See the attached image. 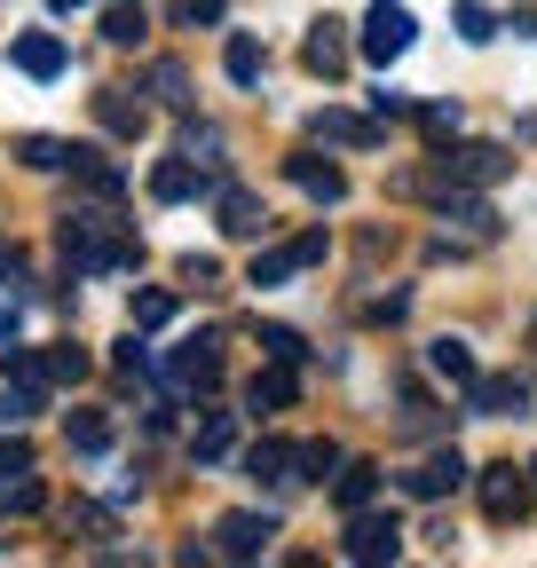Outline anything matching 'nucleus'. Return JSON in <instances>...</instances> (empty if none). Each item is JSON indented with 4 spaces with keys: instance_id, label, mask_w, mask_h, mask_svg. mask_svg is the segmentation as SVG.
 I'll return each instance as SVG.
<instances>
[{
    "instance_id": "obj_1",
    "label": "nucleus",
    "mask_w": 537,
    "mask_h": 568,
    "mask_svg": "<svg viewBox=\"0 0 537 568\" xmlns=\"http://www.w3.org/2000/svg\"><path fill=\"white\" fill-rule=\"evenodd\" d=\"M55 245H63V261H72L80 276H111V268H134L143 261V245L126 237V222L111 205H72L55 222Z\"/></svg>"
},
{
    "instance_id": "obj_2",
    "label": "nucleus",
    "mask_w": 537,
    "mask_h": 568,
    "mask_svg": "<svg viewBox=\"0 0 537 568\" xmlns=\"http://www.w3.org/2000/svg\"><path fill=\"white\" fill-rule=\"evenodd\" d=\"M483 489V514L490 521H529V506H537V481H529V466H483V474H466Z\"/></svg>"
},
{
    "instance_id": "obj_3",
    "label": "nucleus",
    "mask_w": 537,
    "mask_h": 568,
    "mask_svg": "<svg viewBox=\"0 0 537 568\" xmlns=\"http://www.w3.org/2000/svg\"><path fill=\"white\" fill-rule=\"evenodd\" d=\"M332 253V237L324 230H301V237H285V245H268V253H253V268H245V284H285V276H301V268H316Z\"/></svg>"
},
{
    "instance_id": "obj_4",
    "label": "nucleus",
    "mask_w": 537,
    "mask_h": 568,
    "mask_svg": "<svg viewBox=\"0 0 537 568\" xmlns=\"http://www.w3.org/2000/svg\"><path fill=\"white\" fill-rule=\"evenodd\" d=\"M466 403H475L483 418H529L537 410V379H521V372H475V379H466Z\"/></svg>"
},
{
    "instance_id": "obj_5",
    "label": "nucleus",
    "mask_w": 537,
    "mask_h": 568,
    "mask_svg": "<svg viewBox=\"0 0 537 568\" xmlns=\"http://www.w3.org/2000/svg\"><path fill=\"white\" fill-rule=\"evenodd\" d=\"M412 40H419V24H412L403 0H372V9H364V55H372V63H395Z\"/></svg>"
},
{
    "instance_id": "obj_6",
    "label": "nucleus",
    "mask_w": 537,
    "mask_h": 568,
    "mask_svg": "<svg viewBox=\"0 0 537 568\" xmlns=\"http://www.w3.org/2000/svg\"><path fill=\"white\" fill-rule=\"evenodd\" d=\"M466 474H475V466H466V458H458V450L443 443V450H427L419 466H403L395 481H403V497H419V506H435V497H450V489H458Z\"/></svg>"
},
{
    "instance_id": "obj_7",
    "label": "nucleus",
    "mask_w": 537,
    "mask_h": 568,
    "mask_svg": "<svg viewBox=\"0 0 537 568\" xmlns=\"http://www.w3.org/2000/svg\"><path fill=\"white\" fill-rule=\"evenodd\" d=\"M341 552H348V560H364V568H372V560H395V552H403V521H395V514L356 506V514H348V545H341Z\"/></svg>"
},
{
    "instance_id": "obj_8",
    "label": "nucleus",
    "mask_w": 537,
    "mask_h": 568,
    "mask_svg": "<svg viewBox=\"0 0 537 568\" xmlns=\"http://www.w3.org/2000/svg\"><path fill=\"white\" fill-rule=\"evenodd\" d=\"M268 537H277V521H268V514H222V521H214V552H222V560H261Z\"/></svg>"
},
{
    "instance_id": "obj_9",
    "label": "nucleus",
    "mask_w": 537,
    "mask_h": 568,
    "mask_svg": "<svg viewBox=\"0 0 537 568\" xmlns=\"http://www.w3.org/2000/svg\"><path fill=\"white\" fill-rule=\"evenodd\" d=\"M435 166H443V182H475V190H483V182H498L514 159L498 151V142H458V151H443Z\"/></svg>"
},
{
    "instance_id": "obj_10",
    "label": "nucleus",
    "mask_w": 537,
    "mask_h": 568,
    "mask_svg": "<svg viewBox=\"0 0 537 568\" xmlns=\"http://www.w3.org/2000/svg\"><path fill=\"white\" fill-rule=\"evenodd\" d=\"M285 182L301 190V197H316V205H341L348 197V174L332 166V159H316V151H301V159H285Z\"/></svg>"
},
{
    "instance_id": "obj_11",
    "label": "nucleus",
    "mask_w": 537,
    "mask_h": 568,
    "mask_svg": "<svg viewBox=\"0 0 537 568\" xmlns=\"http://www.w3.org/2000/svg\"><path fill=\"white\" fill-rule=\"evenodd\" d=\"M95 119H103L119 142H143V134H151V103L134 95V88H103V95H95Z\"/></svg>"
},
{
    "instance_id": "obj_12",
    "label": "nucleus",
    "mask_w": 537,
    "mask_h": 568,
    "mask_svg": "<svg viewBox=\"0 0 537 568\" xmlns=\"http://www.w3.org/2000/svg\"><path fill=\"white\" fill-rule=\"evenodd\" d=\"M206 190H214V174L197 166V159H159V166H151V197H159V205H182V197H206Z\"/></svg>"
},
{
    "instance_id": "obj_13",
    "label": "nucleus",
    "mask_w": 537,
    "mask_h": 568,
    "mask_svg": "<svg viewBox=\"0 0 537 568\" xmlns=\"http://www.w3.org/2000/svg\"><path fill=\"white\" fill-rule=\"evenodd\" d=\"M166 379H174V387H197V395H206V387L222 379V355H214V339H182V347L166 355Z\"/></svg>"
},
{
    "instance_id": "obj_14",
    "label": "nucleus",
    "mask_w": 537,
    "mask_h": 568,
    "mask_svg": "<svg viewBox=\"0 0 537 568\" xmlns=\"http://www.w3.org/2000/svg\"><path fill=\"white\" fill-rule=\"evenodd\" d=\"M341 32H348V24H332V17H324V24H308L301 63L316 71V80H341V71H348V40H341Z\"/></svg>"
},
{
    "instance_id": "obj_15",
    "label": "nucleus",
    "mask_w": 537,
    "mask_h": 568,
    "mask_svg": "<svg viewBox=\"0 0 537 568\" xmlns=\"http://www.w3.org/2000/svg\"><path fill=\"white\" fill-rule=\"evenodd\" d=\"M214 213H222V237H268V205L253 190H222Z\"/></svg>"
},
{
    "instance_id": "obj_16",
    "label": "nucleus",
    "mask_w": 537,
    "mask_h": 568,
    "mask_svg": "<svg viewBox=\"0 0 537 568\" xmlns=\"http://www.w3.org/2000/svg\"><path fill=\"white\" fill-rule=\"evenodd\" d=\"M63 529H72L80 545H95V552H111L119 514H111V506H95V497H72V506H63Z\"/></svg>"
},
{
    "instance_id": "obj_17",
    "label": "nucleus",
    "mask_w": 537,
    "mask_h": 568,
    "mask_svg": "<svg viewBox=\"0 0 537 568\" xmlns=\"http://www.w3.org/2000/svg\"><path fill=\"white\" fill-rule=\"evenodd\" d=\"M17 71H24V80H63V40L55 32H17Z\"/></svg>"
},
{
    "instance_id": "obj_18",
    "label": "nucleus",
    "mask_w": 537,
    "mask_h": 568,
    "mask_svg": "<svg viewBox=\"0 0 537 568\" xmlns=\"http://www.w3.org/2000/svg\"><path fill=\"white\" fill-rule=\"evenodd\" d=\"M372 497H379V466H372V458H348V466H332V506H341V514L372 506Z\"/></svg>"
},
{
    "instance_id": "obj_19",
    "label": "nucleus",
    "mask_w": 537,
    "mask_h": 568,
    "mask_svg": "<svg viewBox=\"0 0 537 568\" xmlns=\"http://www.w3.org/2000/svg\"><path fill=\"white\" fill-rule=\"evenodd\" d=\"M308 126H316V142H348V151H372V142H379V126H372V119H356V111H332V103H324Z\"/></svg>"
},
{
    "instance_id": "obj_20",
    "label": "nucleus",
    "mask_w": 537,
    "mask_h": 568,
    "mask_svg": "<svg viewBox=\"0 0 537 568\" xmlns=\"http://www.w3.org/2000/svg\"><path fill=\"white\" fill-rule=\"evenodd\" d=\"M245 474H253V481H268V489H293V443L261 435V443L245 450Z\"/></svg>"
},
{
    "instance_id": "obj_21",
    "label": "nucleus",
    "mask_w": 537,
    "mask_h": 568,
    "mask_svg": "<svg viewBox=\"0 0 537 568\" xmlns=\"http://www.w3.org/2000/svg\"><path fill=\"white\" fill-rule=\"evenodd\" d=\"M293 395H301V379H293V364H261V372L245 379V403H253V410H285Z\"/></svg>"
},
{
    "instance_id": "obj_22",
    "label": "nucleus",
    "mask_w": 537,
    "mask_h": 568,
    "mask_svg": "<svg viewBox=\"0 0 537 568\" xmlns=\"http://www.w3.org/2000/svg\"><path fill=\"white\" fill-rule=\"evenodd\" d=\"M435 213H443V230H466V237H498V213H490L483 197H443Z\"/></svg>"
},
{
    "instance_id": "obj_23",
    "label": "nucleus",
    "mask_w": 537,
    "mask_h": 568,
    "mask_svg": "<svg viewBox=\"0 0 537 568\" xmlns=\"http://www.w3.org/2000/svg\"><path fill=\"white\" fill-rule=\"evenodd\" d=\"M222 71H230L237 88H261V71H268L261 40H253V32H230V48H222Z\"/></svg>"
},
{
    "instance_id": "obj_24",
    "label": "nucleus",
    "mask_w": 537,
    "mask_h": 568,
    "mask_svg": "<svg viewBox=\"0 0 537 568\" xmlns=\"http://www.w3.org/2000/svg\"><path fill=\"white\" fill-rule=\"evenodd\" d=\"M72 174H80V182H88L95 197H119V190H126V174H119V166H111L103 151H88V142H72Z\"/></svg>"
},
{
    "instance_id": "obj_25",
    "label": "nucleus",
    "mask_w": 537,
    "mask_h": 568,
    "mask_svg": "<svg viewBox=\"0 0 537 568\" xmlns=\"http://www.w3.org/2000/svg\"><path fill=\"white\" fill-rule=\"evenodd\" d=\"M230 443H237V426H230V410H206V418H197V435H190V458H230Z\"/></svg>"
},
{
    "instance_id": "obj_26",
    "label": "nucleus",
    "mask_w": 537,
    "mask_h": 568,
    "mask_svg": "<svg viewBox=\"0 0 537 568\" xmlns=\"http://www.w3.org/2000/svg\"><path fill=\"white\" fill-rule=\"evenodd\" d=\"M48 506V489H40V474L24 466V474H0V514H40Z\"/></svg>"
},
{
    "instance_id": "obj_27",
    "label": "nucleus",
    "mask_w": 537,
    "mask_h": 568,
    "mask_svg": "<svg viewBox=\"0 0 537 568\" xmlns=\"http://www.w3.org/2000/svg\"><path fill=\"white\" fill-rule=\"evenodd\" d=\"M17 159H24L32 174H63V166H72V142H55V134H24V142H17Z\"/></svg>"
},
{
    "instance_id": "obj_28",
    "label": "nucleus",
    "mask_w": 537,
    "mask_h": 568,
    "mask_svg": "<svg viewBox=\"0 0 537 568\" xmlns=\"http://www.w3.org/2000/svg\"><path fill=\"white\" fill-rule=\"evenodd\" d=\"M427 364H435V379H450V387H466V379H475V355H466V339H450V332L427 347Z\"/></svg>"
},
{
    "instance_id": "obj_29",
    "label": "nucleus",
    "mask_w": 537,
    "mask_h": 568,
    "mask_svg": "<svg viewBox=\"0 0 537 568\" xmlns=\"http://www.w3.org/2000/svg\"><path fill=\"white\" fill-rule=\"evenodd\" d=\"M63 443H72V450H111V410H72V426H63Z\"/></svg>"
},
{
    "instance_id": "obj_30",
    "label": "nucleus",
    "mask_w": 537,
    "mask_h": 568,
    "mask_svg": "<svg viewBox=\"0 0 537 568\" xmlns=\"http://www.w3.org/2000/svg\"><path fill=\"white\" fill-rule=\"evenodd\" d=\"M126 316H134V332H159V324H174V293H159V284H143V293L126 301Z\"/></svg>"
},
{
    "instance_id": "obj_31",
    "label": "nucleus",
    "mask_w": 537,
    "mask_h": 568,
    "mask_svg": "<svg viewBox=\"0 0 537 568\" xmlns=\"http://www.w3.org/2000/svg\"><path fill=\"white\" fill-rule=\"evenodd\" d=\"M40 410H48V395H40V387L0 379V426H24V418H40Z\"/></svg>"
},
{
    "instance_id": "obj_32",
    "label": "nucleus",
    "mask_w": 537,
    "mask_h": 568,
    "mask_svg": "<svg viewBox=\"0 0 537 568\" xmlns=\"http://www.w3.org/2000/svg\"><path fill=\"white\" fill-rule=\"evenodd\" d=\"M341 466V443H293V481H324Z\"/></svg>"
},
{
    "instance_id": "obj_33",
    "label": "nucleus",
    "mask_w": 537,
    "mask_h": 568,
    "mask_svg": "<svg viewBox=\"0 0 537 568\" xmlns=\"http://www.w3.org/2000/svg\"><path fill=\"white\" fill-rule=\"evenodd\" d=\"M40 364H48V387H63V379H88V347H40Z\"/></svg>"
},
{
    "instance_id": "obj_34",
    "label": "nucleus",
    "mask_w": 537,
    "mask_h": 568,
    "mask_svg": "<svg viewBox=\"0 0 537 568\" xmlns=\"http://www.w3.org/2000/svg\"><path fill=\"white\" fill-rule=\"evenodd\" d=\"M261 355H268V364H301L308 339H301L293 324H261Z\"/></svg>"
},
{
    "instance_id": "obj_35",
    "label": "nucleus",
    "mask_w": 537,
    "mask_h": 568,
    "mask_svg": "<svg viewBox=\"0 0 537 568\" xmlns=\"http://www.w3.org/2000/svg\"><path fill=\"white\" fill-rule=\"evenodd\" d=\"M458 40H475V48H483V40H498V17L483 9V0H458Z\"/></svg>"
},
{
    "instance_id": "obj_36",
    "label": "nucleus",
    "mask_w": 537,
    "mask_h": 568,
    "mask_svg": "<svg viewBox=\"0 0 537 568\" xmlns=\"http://www.w3.org/2000/svg\"><path fill=\"white\" fill-rule=\"evenodd\" d=\"M103 40L111 48H134V40H143V9H103Z\"/></svg>"
},
{
    "instance_id": "obj_37",
    "label": "nucleus",
    "mask_w": 537,
    "mask_h": 568,
    "mask_svg": "<svg viewBox=\"0 0 537 568\" xmlns=\"http://www.w3.org/2000/svg\"><path fill=\"white\" fill-rule=\"evenodd\" d=\"M419 134L427 142H450L458 134V103H419Z\"/></svg>"
},
{
    "instance_id": "obj_38",
    "label": "nucleus",
    "mask_w": 537,
    "mask_h": 568,
    "mask_svg": "<svg viewBox=\"0 0 537 568\" xmlns=\"http://www.w3.org/2000/svg\"><path fill=\"white\" fill-rule=\"evenodd\" d=\"M151 88H159V103H166V111H182V103H190V80H182V63H159V80H151Z\"/></svg>"
},
{
    "instance_id": "obj_39",
    "label": "nucleus",
    "mask_w": 537,
    "mask_h": 568,
    "mask_svg": "<svg viewBox=\"0 0 537 568\" xmlns=\"http://www.w3.org/2000/svg\"><path fill=\"white\" fill-rule=\"evenodd\" d=\"M32 466V443L24 435H0V474H24Z\"/></svg>"
},
{
    "instance_id": "obj_40",
    "label": "nucleus",
    "mask_w": 537,
    "mask_h": 568,
    "mask_svg": "<svg viewBox=\"0 0 537 568\" xmlns=\"http://www.w3.org/2000/svg\"><path fill=\"white\" fill-rule=\"evenodd\" d=\"M182 24H222V0H174Z\"/></svg>"
},
{
    "instance_id": "obj_41",
    "label": "nucleus",
    "mask_w": 537,
    "mask_h": 568,
    "mask_svg": "<svg viewBox=\"0 0 537 568\" xmlns=\"http://www.w3.org/2000/svg\"><path fill=\"white\" fill-rule=\"evenodd\" d=\"M119 372H151V347H143V339H134V332L119 339Z\"/></svg>"
},
{
    "instance_id": "obj_42",
    "label": "nucleus",
    "mask_w": 537,
    "mask_h": 568,
    "mask_svg": "<svg viewBox=\"0 0 537 568\" xmlns=\"http://www.w3.org/2000/svg\"><path fill=\"white\" fill-rule=\"evenodd\" d=\"M182 276H190V284H214V276H222V261H214V253H190V261H182Z\"/></svg>"
},
{
    "instance_id": "obj_43",
    "label": "nucleus",
    "mask_w": 537,
    "mask_h": 568,
    "mask_svg": "<svg viewBox=\"0 0 537 568\" xmlns=\"http://www.w3.org/2000/svg\"><path fill=\"white\" fill-rule=\"evenodd\" d=\"M403 308H412V301H403V293H387V301H372V308H364V324H395Z\"/></svg>"
},
{
    "instance_id": "obj_44",
    "label": "nucleus",
    "mask_w": 537,
    "mask_h": 568,
    "mask_svg": "<svg viewBox=\"0 0 537 568\" xmlns=\"http://www.w3.org/2000/svg\"><path fill=\"white\" fill-rule=\"evenodd\" d=\"M372 111H379V119H403V111H412V95H395V88H379V95H372Z\"/></svg>"
},
{
    "instance_id": "obj_45",
    "label": "nucleus",
    "mask_w": 537,
    "mask_h": 568,
    "mask_svg": "<svg viewBox=\"0 0 537 568\" xmlns=\"http://www.w3.org/2000/svg\"><path fill=\"white\" fill-rule=\"evenodd\" d=\"M48 9H55V17H80V9H88V0H48Z\"/></svg>"
},
{
    "instance_id": "obj_46",
    "label": "nucleus",
    "mask_w": 537,
    "mask_h": 568,
    "mask_svg": "<svg viewBox=\"0 0 537 568\" xmlns=\"http://www.w3.org/2000/svg\"><path fill=\"white\" fill-rule=\"evenodd\" d=\"M529 481H537V458H529Z\"/></svg>"
},
{
    "instance_id": "obj_47",
    "label": "nucleus",
    "mask_w": 537,
    "mask_h": 568,
    "mask_svg": "<svg viewBox=\"0 0 537 568\" xmlns=\"http://www.w3.org/2000/svg\"><path fill=\"white\" fill-rule=\"evenodd\" d=\"M529 347H537V324H529Z\"/></svg>"
}]
</instances>
